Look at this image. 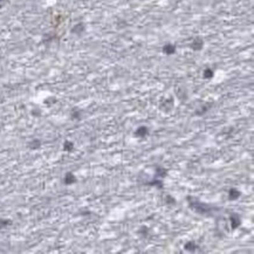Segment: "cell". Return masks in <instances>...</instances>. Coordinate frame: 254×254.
<instances>
[{
    "label": "cell",
    "mask_w": 254,
    "mask_h": 254,
    "mask_svg": "<svg viewBox=\"0 0 254 254\" xmlns=\"http://www.w3.org/2000/svg\"><path fill=\"white\" fill-rule=\"evenodd\" d=\"M187 199L190 200V201H189V205H190V207H191V208H193L196 212L201 213V214L211 213L212 207H210L208 205H206V204H203L201 201H194V199H191L190 197H189Z\"/></svg>",
    "instance_id": "1"
},
{
    "label": "cell",
    "mask_w": 254,
    "mask_h": 254,
    "mask_svg": "<svg viewBox=\"0 0 254 254\" xmlns=\"http://www.w3.org/2000/svg\"><path fill=\"white\" fill-rule=\"evenodd\" d=\"M173 107H175V102H173L172 97H169V98H164V100L161 102V104H159V108H161V110L165 111V113H169V111H171L173 109Z\"/></svg>",
    "instance_id": "2"
},
{
    "label": "cell",
    "mask_w": 254,
    "mask_h": 254,
    "mask_svg": "<svg viewBox=\"0 0 254 254\" xmlns=\"http://www.w3.org/2000/svg\"><path fill=\"white\" fill-rule=\"evenodd\" d=\"M230 226H231V230H237L240 225H241V219L240 217L237 214V213H232L230 216Z\"/></svg>",
    "instance_id": "3"
},
{
    "label": "cell",
    "mask_w": 254,
    "mask_h": 254,
    "mask_svg": "<svg viewBox=\"0 0 254 254\" xmlns=\"http://www.w3.org/2000/svg\"><path fill=\"white\" fill-rule=\"evenodd\" d=\"M149 135V128L145 127V125H142V127H138L137 129L135 130L134 136L137 137V138H145L146 136Z\"/></svg>",
    "instance_id": "4"
},
{
    "label": "cell",
    "mask_w": 254,
    "mask_h": 254,
    "mask_svg": "<svg viewBox=\"0 0 254 254\" xmlns=\"http://www.w3.org/2000/svg\"><path fill=\"white\" fill-rule=\"evenodd\" d=\"M77 182V178L75 177V175L73 172H67L63 177V183L66 185H72V184H75Z\"/></svg>",
    "instance_id": "5"
},
{
    "label": "cell",
    "mask_w": 254,
    "mask_h": 254,
    "mask_svg": "<svg viewBox=\"0 0 254 254\" xmlns=\"http://www.w3.org/2000/svg\"><path fill=\"white\" fill-rule=\"evenodd\" d=\"M203 46H204V41H203V39L201 38H196V39L192 40L191 48L193 49V50L198 52V50H200L201 48H203Z\"/></svg>",
    "instance_id": "6"
},
{
    "label": "cell",
    "mask_w": 254,
    "mask_h": 254,
    "mask_svg": "<svg viewBox=\"0 0 254 254\" xmlns=\"http://www.w3.org/2000/svg\"><path fill=\"white\" fill-rule=\"evenodd\" d=\"M176 46L173 45V43H166V45H164L163 46V53L165 54V55H172V54L176 53Z\"/></svg>",
    "instance_id": "7"
},
{
    "label": "cell",
    "mask_w": 254,
    "mask_h": 254,
    "mask_svg": "<svg viewBox=\"0 0 254 254\" xmlns=\"http://www.w3.org/2000/svg\"><path fill=\"white\" fill-rule=\"evenodd\" d=\"M184 248H185V251H187V252H196L197 248H199V246L196 244V241L189 240V241H186L185 245H184Z\"/></svg>",
    "instance_id": "8"
},
{
    "label": "cell",
    "mask_w": 254,
    "mask_h": 254,
    "mask_svg": "<svg viewBox=\"0 0 254 254\" xmlns=\"http://www.w3.org/2000/svg\"><path fill=\"white\" fill-rule=\"evenodd\" d=\"M240 196H241V192H240L238 189L231 187L230 190H228V199H230V200H237Z\"/></svg>",
    "instance_id": "9"
},
{
    "label": "cell",
    "mask_w": 254,
    "mask_h": 254,
    "mask_svg": "<svg viewBox=\"0 0 254 254\" xmlns=\"http://www.w3.org/2000/svg\"><path fill=\"white\" fill-rule=\"evenodd\" d=\"M84 31H86V26H84V24H83V22H79V24H76L72 28V33L80 35V34H82Z\"/></svg>",
    "instance_id": "10"
},
{
    "label": "cell",
    "mask_w": 254,
    "mask_h": 254,
    "mask_svg": "<svg viewBox=\"0 0 254 254\" xmlns=\"http://www.w3.org/2000/svg\"><path fill=\"white\" fill-rule=\"evenodd\" d=\"M146 185L157 187V189H163V186H164V184L162 183L161 179H152V180H150V182L146 183Z\"/></svg>",
    "instance_id": "11"
},
{
    "label": "cell",
    "mask_w": 254,
    "mask_h": 254,
    "mask_svg": "<svg viewBox=\"0 0 254 254\" xmlns=\"http://www.w3.org/2000/svg\"><path fill=\"white\" fill-rule=\"evenodd\" d=\"M168 175V169L163 168V166H156V176L157 177H166Z\"/></svg>",
    "instance_id": "12"
},
{
    "label": "cell",
    "mask_w": 254,
    "mask_h": 254,
    "mask_svg": "<svg viewBox=\"0 0 254 254\" xmlns=\"http://www.w3.org/2000/svg\"><path fill=\"white\" fill-rule=\"evenodd\" d=\"M41 146V141L38 138L33 139V141H31L28 143V148L32 149V150H36V149H39Z\"/></svg>",
    "instance_id": "13"
},
{
    "label": "cell",
    "mask_w": 254,
    "mask_h": 254,
    "mask_svg": "<svg viewBox=\"0 0 254 254\" xmlns=\"http://www.w3.org/2000/svg\"><path fill=\"white\" fill-rule=\"evenodd\" d=\"M213 75H214V72H213V69H211V68H205L204 72H203V77H204L205 80L212 79Z\"/></svg>",
    "instance_id": "14"
},
{
    "label": "cell",
    "mask_w": 254,
    "mask_h": 254,
    "mask_svg": "<svg viewBox=\"0 0 254 254\" xmlns=\"http://www.w3.org/2000/svg\"><path fill=\"white\" fill-rule=\"evenodd\" d=\"M63 150H65L66 152H72L73 150H74V143H73L72 141H65V143H63Z\"/></svg>",
    "instance_id": "15"
},
{
    "label": "cell",
    "mask_w": 254,
    "mask_h": 254,
    "mask_svg": "<svg viewBox=\"0 0 254 254\" xmlns=\"http://www.w3.org/2000/svg\"><path fill=\"white\" fill-rule=\"evenodd\" d=\"M12 225V220L11 219H0V230H4L7 226Z\"/></svg>",
    "instance_id": "16"
},
{
    "label": "cell",
    "mask_w": 254,
    "mask_h": 254,
    "mask_svg": "<svg viewBox=\"0 0 254 254\" xmlns=\"http://www.w3.org/2000/svg\"><path fill=\"white\" fill-rule=\"evenodd\" d=\"M211 104H203V107H200V110L196 111V115H204L208 109H210Z\"/></svg>",
    "instance_id": "17"
},
{
    "label": "cell",
    "mask_w": 254,
    "mask_h": 254,
    "mask_svg": "<svg viewBox=\"0 0 254 254\" xmlns=\"http://www.w3.org/2000/svg\"><path fill=\"white\" fill-rule=\"evenodd\" d=\"M70 117H72L73 120H80L81 118V111L79 110V109H73Z\"/></svg>",
    "instance_id": "18"
},
{
    "label": "cell",
    "mask_w": 254,
    "mask_h": 254,
    "mask_svg": "<svg viewBox=\"0 0 254 254\" xmlns=\"http://www.w3.org/2000/svg\"><path fill=\"white\" fill-rule=\"evenodd\" d=\"M165 203L168 205H176V199L170 196V194H168V196H165Z\"/></svg>",
    "instance_id": "19"
},
{
    "label": "cell",
    "mask_w": 254,
    "mask_h": 254,
    "mask_svg": "<svg viewBox=\"0 0 254 254\" xmlns=\"http://www.w3.org/2000/svg\"><path fill=\"white\" fill-rule=\"evenodd\" d=\"M138 233H139V234H143V237L145 238V237H148L149 228H148V227H145V226H142V227L138 230Z\"/></svg>",
    "instance_id": "20"
},
{
    "label": "cell",
    "mask_w": 254,
    "mask_h": 254,
    "mask_svg": "<svg viewBox=\"0 0 254 254\" xmlns=\"http://www.w3.org/2000/svg\"><path fill=\"white\" fill-rule=\"evenodd\" d=\"M55 102H56V98H54V97H49L48 100L45 101L46 104H53V103H55Z\"/></svg>",
    "instance_id": "21"
},
{
    "label": "cell",
    "mask_w": 254,
    "mask_h": 254,
    "mask_svg": "<svg viewBox=\"0 0 254 254\" xmlns=\"http://www.w3.org/2000/svg\"><path fill=\"white\" fill-rule=\"evenodd\" d=\"M32 115H33V116H36V117H39V116L41 115V111L39 110V109H34V110H32Z\"/></svg>",
    "instance_id": "22"
},
{
    "label": "cell",
    "mask_w": 254,
    "mask_h": 254,
    "mask_svg": "<svg viewBox=\"0 0 254 254\" xmlns=\"http://www.w3.org/2000/svg\"><path fill=\"white\" fill-rule=\"evenodd\" d=\"M5 2H6V0H0V8L5 5Z\"/></svg>",
    "instance_id": "23"
}]
</instances>
